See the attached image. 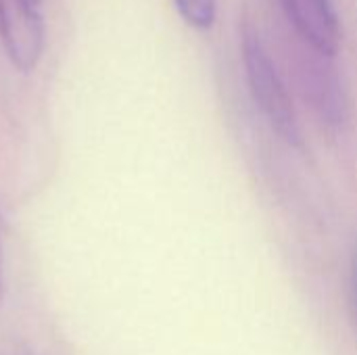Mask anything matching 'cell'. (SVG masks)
<instances>
[{
    "mask_svg": "<svg viewBox=\"0 0 357 355\" xmlns=\"http://www.w3.org/2000/svg\"><path fill=\"white\" fill-rule=\"evenodd\" d=\"M351 293H354V305H356L357 314V257L354 262V270H351Z\"/></svg>",
    "mask_w": 357,
    "mask_h": 355,
    "instance_id": "8992f818",
    "label": "cell"
},
{
    "mask_svg": "<svg viewBox=\"0 0 357 355\" xmlns=\"http://www.w3.org/2000/svg\"><path fill=\"white\" fill-rule=\"evenodd\" d=\"M180 17L195 29H211L218 15V0H174Z\"/></svg>",
    "mask_w": 357,
    "mask_h": 355,
    "instance_id": "5b68a950",
    "label": "cell"
},
{
    "mask_svg": "<svg viewBox=\"0 0 357 355\" xmlns=\"http://www.w3.org/2000/svg\"><path fill=\"white\" fill-rule=\"evenodd\" d=\"M282 13L303 46L335 56L341 46V23L333 0H280Z\"/></svg>",
    "mask_w": 357,
    "mask_h": 355,
    "instance_id": "277c9868",
    "label": "cell"
},
{
    "mask_svg": "<svg viewBox=\"0 0 357 355\" xmlns=\"http://www.w3.org/2000/svg\"><path fill=\"white\" fill-rule=\"evenodd\" d=\"M297 82L301 94L322 121L337 128L347 121V94L337 67L333 65V56L303 46V52L297 59Z\"/></svg>",
    "mask_w": 357,
    "mask_h": 355,
    "instance_id": "7a4b0ae2",
    "label": "cell"
},
{
    "mask_svg": "<svg viewBox=\"0 0 357 355\" xmlns=\"http://www.w3.org/2000/svg\"><path fill=\"white\" fill-rule=\"evenodd\" d=\"M0 42L19 71H31L44 50L42 0H0Z\"/></svg>",
    "mask_w": 357,
    "mask_h": 355,
    "instance_id": "3957f363",
    "label": "cell"
},
{
    "mask_svg": "<svg viewBox=\"0 0 357 355\" xmlns=\"http://www.w3.org/2000/svg\"><path fill=\"white\" fill-rule=\"evenodd\" d=\"M241 54H243L245 77L259 111L289 146L303 149V134H301L293 98L287 90V84L276 63L272 61L266 44L261 42L259 31L253 25L243 27Z\"/></svg>",
    "mask_w": 357,
    "mask_h": 355,
    "instance_id": "6da1fadb",
    "label": "cell"
},
{
    "mask_svg": "<svg viewBox=\"0 0 357 355\" xmlns=\"http://www.w3.org/2000/svg\"><path fill=\"white\" fill-rule=\"evenodd\" d=\"M2 291H4V276H2V245H0V301H2Z\"/></svg>",
    "mask_w": 357,
    "mask_h": 355,
    "instance_id": "52a82bcc",
    "label": "cell"
}]
</instances>
